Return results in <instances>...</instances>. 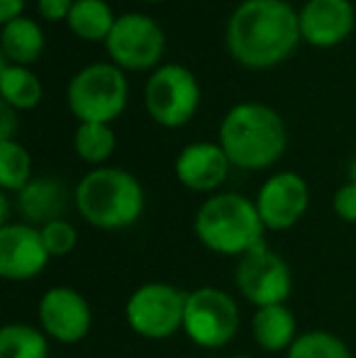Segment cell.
I'll list each match as a JSON object with an SVG mask.
<instances>
[{
    "mask_svg": "<svg viewBox=\"0 0 356 358\" xmlns=\"http://www.w3.org/2000/svg\"><path fill=\"white\" fill-rule=\"evenodd\" d=\"M298 13L285 0H244L229 15L227 52L247 69H269L285 62L300 42Z\"/></svg>",
    "mask_w": 356,
    "mask_h": 358,
    "instance_id": "6da1fadb",
    "label": "cell"
},
{
    "mask_svg": "<svg viewBox=\"0 0 356 358\" xmlns=\"http://www.w3.org/2000/svg\"><path fill=\"white\" fill-rule=\"evenodd\" d=\"M218 144L234 169L262 171L283 156L288 132L273 108L264 103H239L225 115Z\"/></svg>",
    "mask_w": 356,
    "mask_h": 358,
    "instance_id": "7a4b0ae2",
    "label": "cell"
},
{
    "mask_svg": "<svg viewBox=\"0 0 356 358\" xmlns=\"http://www.w3.org/2000/svg\"><path fill=\"white\" fill-rule=\"evenodd\" d=\"M78 215L90 227L105 231L127 229L144 213V190L142 183L129 171L115 166L93 169L78 180L76 193Z\"/></svg>",
    "mask_w": 356,
    "mask_h": 358,
    "instance_id": "3957f363",
    "label": "cell"
},
{
    "mask_svg": "<svg viewBox=\"0 0 356 358\" xmlns=\"http://www.w3.org/2000/svg\"><path fill=\"white\" fill-rule=\"evenodd\" d=\"M193 229L200 244L213 254L242 259L264 244L266 227L254 200L239 193H215L198 208Z\"/></svg>",
    "mask_w": 356,
    "mask_h": 358,
    "instance_id": "277c9868",
    "label": "cell"
},
{
    "mask_svg": "<svg viewBox=\"0 0 356 358\" xmlns=\"http://www.w3.org/2000/svg\"><path fill=\"white\" fill-rule=\"evenodd\" d=\"M129 85L115 64H90L71 78L66 90L69 110L78 122L110 124L127 108Z\"/></svg>",
    "mask_w": 356,
    "mask_h": 358,
    "instance_id": "5b68a950",
    "label": "cell"
},
{
    "mask_svg": "<svg viewBox=\"0 0 356 358\" xmlns=\"http://www.w3.org/2000/svg\"><path fill=\"white\" fill-rule=\"evenodd\" d=\"M185 297L188 292L169 283L139 285L124 305V320L137 336L149 341L171 339L183 329Z\"/></svg>",
    "mask_w": 356,
    "mask_h": 358,
    "instance_id": "8992f818",
    "label": "cell"
},
{
    "mask_svg": "<svg viewBox=\"0 0 356 358\" xmlns=\"http://www.w3.org/2000/svg\"><path fill=\"white\" fill-rule=\"evenodd\" d=\"M183 331L200 349H222L239 331V307L220 287H198L185 297Z\"/></svg>",
    "mask_w": 356,
    "mask_h": 358,
    "instance_id": "52a82bcc",
    "label": "cell"
},
{
    "mask_svg": "<svg viewBox=\"0 0 356 358\" xmlns=\"http://www.w3.org/2000/svg\"><path fill=\"white\" fill-rule=\"evenodd\" d=\"M149 117L162 127H183L193 120L200 105V85L195 76L180 64L159 66L144 88Z\"/></svg>",
    "mask_w": 356,
    "mask_h": 358,
    "instance_id": "ba28073f",
    "label": "cell"
},
{
    "mask_svg": "<svg viewBox=\"0 0 356 358\" xmlns=\"http://www.w3.org/2000/svg\"><path fill=\"white\" fill-rule=\"evenodd\" d=\"M239 295L254 307L285 305L293 292V273L285 259L264 244L244 254L234 271Z\"/></svg>",
    "mask_w": 356,
    "mask_h": 358,
    "instance_id": "9c48e42d",
    "label": "cell"
},
{
    "mask_svg": "<svg viewBox=\"0 0 356 358\" xmlns=\"http://www.w3.org/2000/svg\"><path fill=\"white\" fill-rule=\"evenodd\" d=\"M105 47L115 66L127 71H147L159 64L166 47V37L149 15L127 13L115 20Z\"/></svg>",
    "mask_w": 356,
    "mask_h": 358,
    "instance_id": "30bf717a",
    "label": "cell"
},
{
    "mask_svg": "<svg viewBox=\"0 0 356 358\" xmlns=\"http://www.w3.org/2000/svg\"><path fill=\"white\" fill-rule=\"evenodd\" d=\"M39 329L59 344H78L88 336L93 312L88 300L69 285H54L42 295L37 307Z\"/></svg>",
    "mask_w": 356,
    "mask_h": 358,
    "instance_id": "8fae6325",
    "label": "cell"
},
{
    "mask_svg": "<svg viewBox=\"0 0 356 358\" xmlns=\"http://www.w3.org/2000/svg\"><path fill=\"white\" fill-rule=\"evenodd\" d=\"M257 210L266 231H285L295 227L310 205V188L303 176L293 171L273 173L266 183L259 188Z\"/></svg>",
    "mask_w": 356,
    "mask_h": 358,
    "instance_id": "7c38bea8",
    "label": "cell"
},
{
    "mask_svg": "<svg viewBox=\"0 0 356 358\" xmlns=\"http://www.w3.org/2000/svg\"><path fill=\"white\" fill-rule=\"evenodd\" d=\"M52 261L42 241L39 227L27 222H10L0 227V275L15 283L32 280Z\"/></svg>",
    "mask_w": 356,
    "mask_h": 358,
    "instance_id": "4fadbf2b",
    "label": "cell"
},
{
    "mask_svg": "<svg viewBox=\"0 0 356 358\" xmlns=\"http://www.w3.org/2000/svg\"><path fill=\"white\" fill-rule=\"evenodd\" d=\"M300 37L313 47H334L354 29V5L349 0H308L298 13Z\"/></svg>",
    "mask_w": 356,
    "mask_h": 358,
    "instance_id": "5bb4252c",
    "label": "cell"
},
{
    "mask_svg": "<svg viewBox=\"0 0 356 358\" xmlns=\"http://www.w3.org/2000/svg\"><path fill=\"white\" fill-rule=\"evenodd\" d=\"M173 169H176V178L180 180V185H185L188 190L213 193L227 180L232 164L220 144L195 142L180 149Z\"/></svg>",
    "mask_w": 356,
    "mask_h": 358,
    "instance_id": "9a60e30c",
    "label": "cell"
},
{
    "mask_svg": "<svg viewBox=\"0 0 356 358\" xmlns=\"http://www.w3.org/2000/svg\"><path fill=\"white\" fill-rule=\"evenodd\" d=\"M66 208H69V193H66V185L59 178L39 176V178L29 180L17 193V210L27 224L44 227L54 220H62Z\"/></svg>",
    "mask_w": 356,
    "mask_h": 358,
    "instance_id": "2e32d148",
    "label": "cell"
},
{
    "mask_svg": "<svg viewBox=\"0 0 356 358\" xmlns=\"http://www.w3.org/2000/svg\"><path fill=\"white\" fill-rule=\"evenodd\" d=\"M252 334L259 349L269 354L288 351L298 339V322L288 305H269L259 307L252 320Z\"/></svg>",
    "mask_w": 356,
    "mask_h": 358,
    "instance_id": "e0dca14e",
    "label": "cell"
},
{
    "mask_svg": "<svg viewBox=\"0 0 356 358\" xmlns=\"http://www.w3.org/2000/svg\"><path fill=\"white\" fill-rule=\"evenodd\" d=\"M0 49L3 59L17 66H29L39 62L44 52V32L32 17H15L3 24L0 32Z\"/></svg>",
    "mask_w": 356,
    "mask_h": 358,
    "instance_id": "ac0fdd59",
    "label": "cell"
},
{
    "mask_svg": "<svg viewBox=\"0 0 356 358\" xmlns=\"http://www.w3.org/2000/svg\"><path fill=\"white\" fill-rule=\"evenodd\" d=\"M0 90H3V103L10 108L32 110L42 100V80L37 78L27 66L0 62Z\"/></svg>",
    "mask_w": 356,
    "mask_h": 358,
    "instance_id": "d6986e66",
    "label": "cell"
},
{
    "mask_svg": "<svg viewBox=\"0 0 356 358\" xmlns=\"http://www.w3.org/2000/svg\"><path fill=\"white\" fill-rule=\"evenodd\" d=\"M115 15L105 0H76L69 15V27L78 39L86 42H108L115 27Z\"/></svg>",
    "mask_w": 356,
    "mask_h": 358,
    "instance_id": "ffe728a7",
    "label": "cell"
},
{
    "mask_svg": "<svg viewBox=\"0 0 356 358\" xmlns=\"http://www.w3.org/2000/svg\"><path fill=\"white\" fill-rule=\"evenodd\" d=\"M0 358H49V336L32 324L0 329Z\"/></svg>",
    "mask_w": 356,
    "mask_h": 358,
    "instance_id": "44dd1931",
    "label": "cell"
},
{
    "mask_svg": "<svg viewBox=\"0 0 356 358\" xmlns=\"http://www.w3.org/2000/svg\"><path fill=\"white\" fill-rule=\"evenodd\" d=\"M115 132L110 124H100V122H81L73 134V149L81 156L86 164H93L100 169L103 161H108L115 151Z\"/></svg>",
    "mask_w": 356,
    "mask_h": 358,
    "instance_id": "7402d4cb",
    "label": "cell"
},
{
    "mask_svg": "<svg viewBox=\"0 0 356 358\" xmlns=\"http://www.w3.org/2000/svg\"><path fill=\"white\" fill-rule=\"evenodd\" d=\"M285 358H354L352 349L337 334L325 329H313L298 334Z\"/></svg>",
    "mask_w": 356,
    "mask_h": 358,
    "instance_id": "603a6c76",
    "label": "cell"
},
{
    "mask_svg": "<svg viewBox=\"0 0 356 358\" xmlns=\"http://www.w3.org/2000/svg\"><path fill=\"white\" fill-rule=\"evenodd\" d=\"M32 180V159L20 142H0V185L5 193H20Z\"/></svg>",
    "mask_w": 356,
    "mask_h": 358,
    "instance_id": "cb8c5ba5",
    "label": "cell"
},
{
    "mask_svg": "<svg viewBox=\"0 0 356 358\" xmlns=\"http://www.w3.org/2000/svg\"><path fill=\"white\" fill-rule=\"evenodd\" d=\"M39 231H42V241H44V246H47V251H49L52 259L69 256L78 244L76 227H73L69 220H64V217L62 220H54V222H49V224L39 227Z\"/></svg>",
    "mask_w": 356,
    "mask_h": 358,
    "instance_id": "d4e9b609",
    "label": "cell"
},
{
    "mask_svg": "<svg viewBox=\"0 0 356 358\" xmlns=\"http://www.w3.org/2000/svg\"><path fill=\"white\" fill-rule=\"evenodd\" d=\"M334 213L339 220L356 224V183H344L342 188L334 193Z\"/></svg>",
    "mask_w": 356,
    "mask_h": 358,
    "instance_id": "484cf974",
    "label": "cell"
},
{
    "mask_svg": "<svg viewBox=\"0 0 356 358\" xmlns=\"http://www.w3.org/2000/svg\"><path fill=\"white\" fill-rule=\"evenodd\" d=\"M76 0H37L39 15L49 22H59V20H69Z\"/></svg>",
    "mask_w": 356,
    "mask_h": 358,
    "instance_id": "4316f807",
    "label": "cell"
},
{
    "mask_svg": "<svg viewBox=\"0 0 356 358\" xmlns=\"http://www.w3.org/2000/svg\"><path fill=\"white\" fill-rule=\"evenodd\" d=\"M17 124V110L8 103H0V142H13Z\"/></svg>",
    "mask_w": 356,
    "mask_h": 358,
    "instance_id": "83f0119b",
    "label": "cell"
},
{
    "mask_svg": "<svg viewBox=\"0 0 356 358\" xmlns=\"http://www.w3.org/2000/svg\"><path fill=\"white\" fill-rule=\"evenodd\" d=\"M24 0H0V22H10L15 17H22Z\"/></svg>",
    "mask_w": 356,
    "mask_h": 358,
    "instance_id": "f1b7e54d",
    "label": "cell"
},
{
    "mask_svg": "<svg viewBox=\"0 0 356 358\" xmlns=\"http://www.w3.org/2000/svg\"><path fill=\"white\" fill-rule=\"evenodd\" d=\"M347 173H349V183H356V156L352 159V164H349V171H347Z\"/></svg>",
    "mask_w": 356,
    "mask_h": 358,
    "instance_id": "f546056e",
    "label": "cell"
},
{
    "mask_svg": "<svg viewBox=\"0 0 356 358\" xmlns=\"http://www.w3.org/2000/svg\"><path fill=\"white\" fill-rule=\"evenodd\" d=\"M229 358H252V356H244V354H237V356H229Z\"/></svg>",
    "mask_w": 356,
    "mask_h": 358,
    "instance_id": "4dcf8cb0",
    "label": "cell"
},
{
    "mask_svg": "<svg viewBox=\"0 0 356 358\" xmlns=\"http://www.w3.org/2000/svg\"><path fill=\"white\" fill-rule=\"evenodd\" d=\"M144 3H164V0H144Z\"/></svg>",
    "mask_w": 356,
    "mask_h": 358,
    "instance_id": "1f68e13d",
    "label": "cell"
}]
</instances>
